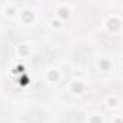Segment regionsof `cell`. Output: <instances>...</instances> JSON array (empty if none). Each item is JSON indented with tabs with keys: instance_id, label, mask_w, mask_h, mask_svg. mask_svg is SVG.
<instances>
[{
	"instance_id": "1",
	"label": "cell",
	"mask_w": 123,
	"mask_h": 123,
	"mask_svg": "<svg viewBox=\"0 0 123 123\" xmlns=\"http://www.w3.org/2000/svg\"><path fill=\"white\" fill-rule=\"evenodd\" d=\"M46 114L43 110H39V109H32L29 110L25 116H23V120L26 123H42L45 120Z\"/></svg>"
},
{
	"instance_id": "2",
	"label": "cell",
	"mask_w": 123,
	"mask_h": 123,
	"mask_svg": "<svg viewBox=\"0 0 123 123\" xmlns=\"http://www.w3.org/2000/svg\"><path fill=\"white\" fill-rule=\"evenodd\" d=\"M61 123H83V116L78 111H68L61 117Z\"/></svg>"
}]
</instances>
